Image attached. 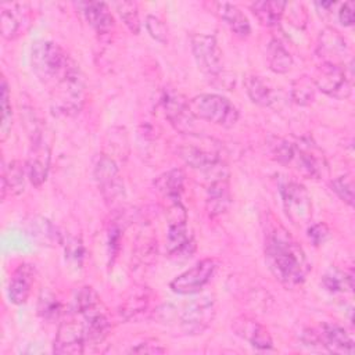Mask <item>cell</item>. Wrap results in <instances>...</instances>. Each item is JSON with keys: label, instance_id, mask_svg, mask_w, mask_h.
Here are the masks:
<instances>
[{"label": "cell", "instance_id": "6da1fadb", "mask_svg": "<svg viewBox=\"0 0 355 355\" xmlns=\"http://www.w3.org/2000/svg\"><path fill=\"white\" fill-rule=\"evenodd\" d=\"M265 261L272 275L288 288L302 284L311 269L302 247L280 223L270 225L265 233Z\"/></svg>", "mask_w": 355, "mask_h": 355}, {"label": "cell", "instance_id": "7a4b0ae2", "mask_svg": "<svg viewBox=\"0 0 355 355\" xmlns=\"http://www.w3.org/2000/svg\"><path fill=\"white\" fill-rule=\"evenodd\" d=\"M31 65L49 90L79 68L69 54L53 40H37L31 49Z\"/></svg>", "mask_w": 355, "mask_h": 355}, {"label": "cell", "instance_id": "3957f363", "mask_svg": "<svg viewBox=\"0 0 355 355\" xmlns=\"http://www.w3.org/2000/svg\"><path fill=\"white\" fill-rule=\"evenodd\" d=\"M72 311L82 318L86 345L103 344L111 330V322L98 294L90 286H83L76 291Z\"/></svg>", "mask_w": 355, "mask_h": 355}, {"label": "cell", "instance_id": "277c9868", "mask_svg": "<svg viewBox=\"0 0 355 355\" xmlns=\"http://www.w3.org/2000/svg\"><path fill=\"white\" fill-rule=\"evenodd\" d=\"M193 118L212 122L223 128H232L239 119V110L226 97L219 94H197L189 100Z\"/></svg>", "mask_w": 355, "mask_h": 355}, {"label": "cell", "instance_id": "5b68a950", "mask_svg": "<svg viewBox=\"0 0 355 355\" xmlns=\"http://www.w3.org/2000/svg\"><path fill=\"white\" fill-rule=\"evenodd\" d=\"M50 92L51 110L64 116H73L80 112L86 101V83L78 68Z\"/></svg>", "mask_w": 355, "mask_h": 355}, {"label": "cell", "instance_id": "8992f818", "mask_svg": "<svg viewBox=\"0 0 355 355\" xmlns=\"http://www.w3.org/2000/svg\"><path fill=\"white\" fill-rule=\"evenodd\" d=\"M312 80L318 90L337 100L349 97L352 92V78L348 75L345 64L338 65L322 61L316 67Z\"/></svg>", "mask_w": 355, "mask_h": 355}, {"label": "cell", "instance_id": "52a82bcc", "mask_svg": "<svg viewBox=\"0 0 355 355\" xmlns=\"http://www.w3.org/2000/svg\"><path fill=\"white\" fill-rule=\"evenodd\" d=\"M280 196L288 220L297 227L309 225L312 218V200L306 187L298 182H287L280 187Z\"/></svg>", "mask_w": 355, "mask_h": 355}, {"label": "cell", "instance_id": "ba28073f", "mask_svg": "<svg viewBox=\"0 0 355 355\" xmlns=\"http://www.w3.org/2000/svg\"><path fill=\"white\" fill-rule=\"evenodd\" d=\"M31 147L26 158V173L29 182L35 187H40L49 175L50 161H51V148L44 137V128L28 135Z\"/></svg>", "mask_w": 355, "mask_h": 355}, {"label": "cell", "instance_id": "9c48e42d", "mask_svg": "<svg viewBox=\"0 0 355 355\" xmlns=\"http://www.w3.org/2000/svg\"><path fill=\"white\" fill-rule=\"evenodd\" d=\"M215 318V300L211 295H204L193 300L180 312L179 323L184 334H202Z\"/></svg>", "mask_w": 355, "mask_h": 355}, {"label": "cell", "instance_id": "30bf717a", "mask_svg": "<svg viewBox=\"0 0 355 355\" xmlns=\"http://www.w3.org/2000/svg\"><path fill=\"white\" fill-rule=\"evenodd\" d=\"M85 347H86V340H85V327H83L82 318L79 316V313L72 311L58 324L57 334L53 344V352L60 355H64V354L78 355L85 352Z\"/></svg>", "mask_w": 355, "mask_h": 355}, {"label": "cell", "instance_id": "8fae6325", "mask_svg": "<svg viewBox=\"0 0 355 355\" xmlns=\"http://www.w3.org/2000/svg\"><path fill=\"white\" fill-rule=\"evenodd\" d=\"M216 269L218 261L215 258H204L198 261L194 266L178 275L169 283V287L176 294H197L209 283Z\"/></svg>", "mask_w": 355, "mask_h": 355}, {"label": "cell", "instance_id": "7c38bea8", "mask_svg": "<svg viewBox=\"0 0 355 355\" xmlns=\"http://www.w3.org/2000/svg\"><path fill=\"white\" fill-rule=\"evenodd\" d=\"M93 173L104 200L111 205L118 204L125 196V190L115 159L107 154H101L94 165Z\"/></svg>", "mask_w": 355, "mask_h": 355}, {"label": "cell", "instance_id": "4fadbf2b", "mask_svg": "<svg viewBox=\"0 0 355 355\" xmlns=\"http://www.w3.org/2000/svg\"><path fill=\"white\" fill-rule=\"evenodd\" d=\"M193 57L198 69L207 76H215L222 71V51L212 35L193 33L190 36Z\"/></svg>", "mask_w": 355, "mask_h": 355}, {"label": "cell", "instance_id": "5bb4252c", "mask_svg": "<svg viewBox=\"0 0 355 355\" xmlns=\"http://www.w3.org/2000/svg\"><path fill=\"white\" fill-rule=\"evenodd\" d=\"M297 169L306 178L318 179L323 175L326 166L322 151L308 139H302L294 143V158Z\"/></svg>", "mask_w": 355, "mask_h": 355}, {"label": "cell", "instance_id": "9a60e30c", "mask_svg": "<svg viewBox=\"0 0 355 355\" xmlns=\"http://www.w3.org/2000/svg\"><path fill=\"white\" fill-rule=\"evenodd\" d=\"M316 51L323 62L344 65L349 47L344 36L337 29L326 26L319 32Z\"/></svg>", "mask_w": 355, "mask_h": 355}, {"label": "cell", "instance_id": "2e32d148", "mask_svg": "<svg viewBox=\"0 0 355 355\" xmlns=\"http://www.w3.org/2000/svg\"><path fill=\"white\" fill-rule=\"evenodd\" d=\"M161 104L165 111V116L180 133H190L193 115L189 110V100L179 92L165 89L161 97Z\"/></svg>", "mask_w": 355, "mask_h": 355}, {"label": "cell", "instance_id": "e0dca14e", "mask_svg": "<svg viewBox=\"0 0 355 355\" xmlns=\"http://www.w3.org/2000/svg\"><path fill=\"white\" fill-rule=\"evenodd\" d=\"M232 329L236 336L248 341L257 349L268 351L273 348V340L269 330L251 316H237L232 323Z\"/></svg>", "mask_w": 355, "mask_h": 355}, {"label": "cell", "instance_id": "ac0fdd59", "mask_svg": "<svg viewBox=\"0 0 355 355\" xmlns=\"http://www.w3.org/2000/svg\"><path fill=\"white\" fill-rule=\"evenodd\" d=\"M166 251L176 261H184L194 254L196 241L187 232V222L168 223Z\"/></svg>", "mask_w": 355, "mask_h": 355}, {"label": "cell", "instance_id": "d6986e66", "mask_svg": "<svg viewBox=\"0 0 355 355\" xmlns=\"http://www.w3.org/2000/svg\"><path fill=\"white\" fill-rule=\"evenodd\" d=\"M320 345L330 354L337 355H354L355 345L349 334L336 323H323L318 331Z\"/></svg>", "mask_w": 355, "mask_h": 355}, {"label": "cell", "instance_id": "ffe728a7", "mask_svg": "<svg viewBox=\"0 0 355 355\" xmlns=\"http://www.w3.org/2000/svg\"><path fill=\"white\" fill-rule=\"evenodd\" d=\"M35 282V268L31 263H19L11 275L8 283V298L15 305H22L28 301Z\"/></svg>", "mask_w": 355, "mask_h": 355}, {"label": "cell", "instance_id": "44dd1931", "mask_svg": "<svg viewBox=\"0 0 355 355\" xmlns=\"http://www.w3.org/2000/svg\"><path fill=\"white\" fill-rule=\"evenodd\" d=\"M232 202L229 176L214 179L207 187V201L205 209L209 218H216L225 214Z\"/></svg>", "mask_w": 355, "mask_h": 355}, {"label": "cell", "instance_id": "7402d4cb", "mask_svg": "<svg viewBox=\"0 0 355 355\" xmlns=\"http://www.w3.org/2000/svg\"><path fill=\"white\" fill-rule=\"evenodd\" d=\"M216 15L229 26L233 35L240 39H247L251 33V26L243 11L232 3H215Z\"/></svg>", "mask_w": 355, "mask_h": 355}, {"label": "cell", "instance_id": "603a6c76", "mask_svg": "<svg viewBox=\"0 0 355 355\" xmlns=\"http://www.w3.org/2000/svg\"><path fill=\"white\" fill-rule=\"evenodd\" d=\"M87 24L97 33H110L114 28V18L108 6L103 1H86L79 4Z\"/></svg>", "mask_w": 355, "mask_h": 355}, {"label": "cell", "instance_id": "cb8c5ba5", "mask_svg": "<svg viewBox=\"0 0 355 355\" xmlns=\"http://www.w3.org/2000/svg\"><path fill=\"white\" fill-rule=\"evenodd\" d=\"M186 173L180 168L169 169L161 173L154 180V189L161 196L162 201L180 198L184 189Z\"/></svg>", "mask_w": 355, "mask_h": 355}, {"label": "cell", "instance_id": "d4e9b609", "mask_svg": "<svg viewBox=\"0 0 355 355\" xmlns=\"http://www.w3.org/2000/svg\"><path fill=\"white\" fill-rule=\"evenodd\" d=\"M10 8L3 7L1 8V17H0V31L1 36L6 40H14L19 36L21 29L24 31V21L28 19V14L24 10L25 4L14 3L8 4Z\"/></svg>", "mask_w": 355, "mask_h": 355}, {"label": "cell", "instance_id": "484cf974", "mask_svg": "<svg viewBox=\"0 0 355 355\" xmlns=\"http://www.w3.org/2000/svg\"><path fill=\"white\" fill-rule=\"evenodd\" d=\"M26 165L18 159L11 161L7 166L3 164L1 168V198L4 200L7 193L10 196H18L25 189Z\"/></svg>", "mask_w": 355, "mask_h": 355}, {"label": "cell", "instance_id": "4316f807", "mask_svg": "<svg viewBox=\"0 0 355 355\" xmlns=\"http://www.w3.org/2000/svg\"><path fill=\"white\" fill-rule=\"evenodd\" d=\"M151 300V291L148 287H135L123 300L119 306V315L125 320H133L137 316L147 312Z\"/></svg>", "mask_w": 355, "mask_h": 355}, {"label": "cell", "instance_id": "83f0119b", "mask_svg": "<svg viewBox=\"0 0 355 355\" xmlns=\"http://www.w3.org/2000/svg\"><path fill=\"white\" fill-rule=\"evenodd\" d=\"M286 6L287 3L280 0H261L251 4V11L262 26L273 28L284 15Z\"/></svg>", "mask_w": 355, "mask_h": 355}, {"label": "cell", "instance_id": "f1b7e54d", "mask_svg": "<svg viewBox=\"0 0 355 355\" xmlns=\"http://www.w3.org/2000/svg\"><path fill=\"white\" fill-rule=\"evenodd\" d=\"M269 69L275 73H287L293 67V57L277 39H272L266 49Z\"/></svg>", "mask_w": 355, "mask_h": 355}, {"label": "cell", "instance_id": "f546056e", "mask_svg": "<svg viewBox=\"0 0 355 355\" xmlns=\"http://www.w3.org/2000/svg\"><path fill=\"white\" fill-rule=\"evenodd\" d=\"M245 92L252 103L261 107H269L273 103V92L258 75H248L244 79Z\"/></svg>", "mask_w": 355, "mask_h": 355}, {"label": "cell", "instance_id": "4dcf8cb0", "mask_svg": "<svg viewBox=\"0 0 355 355\" xmlns=\"http://www.w3.org/2000/svg\"><path fill=\"white\" fill-rule=\"evenodd\" d=\"M29 234L42 245L61 243V233L57 232V229L49 219L42 216H35L29 222Z\"/></svg>", "mask_w": 355, "mask_h": 355}, {"label": "cell", "instance_id": "1f68e13d", "mask_svg": "<svg viewBox=\"0 0 355 355\" xmlns=\"http://www.w3.org/2000/svg\"><path fill=\"white\" fill-rule=\"evenodd\" d=\"M157 257V239L153 234L140 236L132 252V259L136 268H146L153 263Z\"/></svg>", "mask_w": 355, "mask_h": 355}, {"label": "cell", "instance_id": "d6a6232c", "mask_svg": "<svg viewBox=\"0 0 355 355\" xmlns=\"http://www.w3.org/2000/svg\"><path fill=\"white\" fill-rule=\"evenodd\" d=\"M322 286L329 293H333V294L344 293L345 290L352 291L354 277H352V273H347L337 268H331L322 276Z\"/></svg>", "mask_w": 355, "mask_h": 355}, {"label": "cell", "instance_id": "836d02e7", "mask_svg": "<svg viewBox=\"0 0 355 355\" xmlns=\"http://www.w3.org/2000/svg\"><path fill=\"white\" fill-rule=\"evenodd\" d=\"M315 92L316 87L313 85L312 78L304 75L301 78H297L291 83V100L298 105H309L315 100Z\"/></svg>", "mask_w": 355, "mask_h": 355}, {"label": "cell", "instance_id": "e575fe53", "mask_svg": "<svg viewBox=\"0 0 355 355\" xmlns=\"http://www.w3.org/2000/svg\"><path fill=\"white\" fill-rule=\"evenodd\" d=\"M1 123H0V135L1 140L4 141L12 126V107H11V100H10V89L6 78H1Z\"/></svg>", "mask_w": 355, "mask_h": 355}, {"label": "cell", "instance_id": "d590c367", "mask_svg": "<svg viewBox=\"0 0 355 355\" xmlns=\"http://www.w3.org/2000/svg\"><path fill=\"white\" fill-rule=\"evenodd\" d=\"M115 7H116V11H118L121 19L126 25V28L132 33L137 35L140 32V19H139L137 4L135 1H119V3H115Z\"/></svg>", "mask_w": 355, "mask_h": 355}, {"label": "cell", "instance_id": "8d00e7d4", "mask_svg": "<svg viewBox=\"0 0 355 355\" xmlns=\"http://www.w3.org/2000/svg\"><path fill=\"white\" fill-rule=\"evenodd\" d=\"M37 313L46 320H54V319H58L61 316L62 305L55 298L54 294L46 291V293H42V295L39 297Z\"/></svg>", "mask_w": 355, "mask_h": 355}, {"label": "cell", "instance_id": "74e56055", "mask_svg": "<svg viewBox=\"0 0 355 355\" xmlns=\"http://www.w3.org/2000/svg\"><path fill=\"white\" fill-rule=\"evenodd\" d=\"M330 186H331V190L338 196V198L341 201H344L345 204L352 207V204H354V184H352V179L349 176H347V175L338 176V178L331 180Z\"/></svg>", "mask_w": 355, "mask_h": 355}, {"label": "cell", "instance_id": "f35d334b", "mask_svg": "<svg viewBox=\"0 0 355 355\" xmlns=\"http://www.w3.org/2000/svg\"><path fill=\"white\" fill-rule=\"evenodd\" d=\"M272 157L280 164H290L294 158V143L288 141L287 139H276L275 143L270 146Z\"/></svg>", "mask_w": 355, "mask_h": 355}, {"label": "cell", "instance_id": "ab89813d", "mask_svg": "<svg viewBox=\"0 0 355 355\" xmlns=\"http://www.w3.org/2000/svg\"><path fill=\"white\" fill-rule=\"evenodd\" d=\"M144 24H146V29H147L148 35L154 40H157L159 43H166V40H168V29H166V26H165L162 19H159L155 15H147Z\"/></svg>", "mask_w": 355, "mask_h": 355}, {"label": "cell", "instance_id": "60d3db41", "mask_svg": "<svg viewBox=\"0 0 355 355\" xmlns=\"http://www.w3.org/2000/svg\"><path fill=\"white\" fill-rule=\"evenodd\" d=\"M65 248V255L68 259L73 261L75 263L80 265L83 261L85 248L82 244V240L79 237H68L67 240H61Z\"/></svg>", "mask_w": 355, "mask_h": 355}, {"label": "cell", "instance_id": "b9f144b4", "mask_svg": "<svg viewBox=\"0 0 355 355\" xmlns=\"http://www.w3.org/2000/svg\"><path fill=\"white\" fill-rule=\"evenodd\" d=\"M121 234H122V229L118 225V222H112L108 227V233H107V240H108V257H110V262L112 263L118 250H119V244H121Z\"/></svg>", "mask_w": 355, "mask_h": 355}, {"label": "cell", "instance_id": "7bdbcfd3", "mask_svg": "<svg viewBox=\"0 0 355 355\" xmlns=\"http://www.w3.org/2000/svg\"><path fill=\"white\" fill-rule=\"evenodd\" d=\"M330 237V230L326 223H315L308 227V239L313 245L323 244Z\"/></svg>", "mask_w": 355, "mask_h": 355}, {"label": "cell", "instance_id": "ee69618b", "mask_svg": "<svg viewBox=\"0 0 355 355\" xmlns=\"http://www.w3.org/2000/svg\"><path fill=\"white\" fill-rule=\"evenodd\" d=\"M166 349L154 340H147L136 344L129 349L130 354H164Z\"/></svg>", "mask_w": 355, "mask_h": 355}, {"label": "cell", "instance_id": "f6af8a7d", "mask_svg": "<svg viewBox=\"0 0 355 355\" xmlns=\"http://www.w3.org/2000/svg\"><path fill=\"white\" fill-rule=\"evenodd\" d=\"M355 6L352 1H347L340 7L338 19L344 26H352L355 22Z\"/></svg>", "mask_w": 355, "mask_h": 355}, {"label": "cell", "instance_id": "bcb514c9", "mask_svg": "<svg viewBox=\"0 0 355 355\" xmlns=\"http://www.w3.org/2000/svg\"><path fill=\"white\" fill-rule=\"evenodd\" d=\"M334 1H316L315 3V7L318 8V10H324L323 12H327V10H330L331 7H334Z\"/></svg>", "mask_w": 355, "mask_h": 355}]
</instances>
